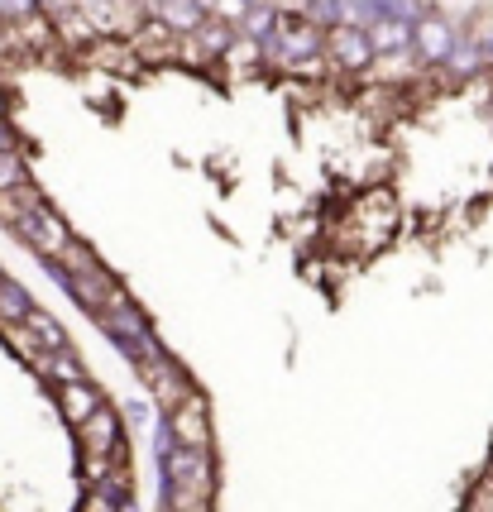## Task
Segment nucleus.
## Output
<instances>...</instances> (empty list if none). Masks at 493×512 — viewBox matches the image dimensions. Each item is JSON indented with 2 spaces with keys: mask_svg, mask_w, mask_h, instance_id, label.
I'll use <instances>...</instances> for the list:
<instances>
[{
  "mask_svg": "<svg viewBox=\"0 0 493 512\" xmlns=\"http://www.w3.org/2000/svg\"><path fill=\"white\" fill-rule=\"evenodd\" d=\"M398 230V201L393 192H369L350 206V225H345V245L355 249H379L388 235Z\"/></svg>",
  "mask_w": 493,
  "mask_h": 512,
  "instance_id": "obj_1",
  "label": "nucleus"
},
{
  "mask_svg": "<svg viewBox=\"0 0 493 512\" xmlns=\"http://www.w3.org/2000/svg\"><path fill=\"white\" fill-rule=\"evenodd\" d=\"M326 63L331 72H345V77H364V72H374L379 63V53L369 44V29L364 24H336L331 34H326Z\"/></svg>",
  "mask_w": 493,
  "mask_h": 512,
  "instance_id": "obj_2",
  "label": "nucleus"
},
{
  "mask_svg": "<svg viewBox=\"0 0 493 512\" xmlns=\"http://www.w3.org/2000/svg\"><path fill=\"white\" fill-rule=\"evenodd\" d=\"M455 44H460V29H455V20H446L441 10L422 15L417 29H412V58H417L422 72H441Z\"/></svg>",
  "mask_w": 493,
  "mask_h": 512,
  "instance_id": "obj_3",
  "label": "nucleus"
},
{
  "mask_svg": "<svg viewBox=\"0 0 493 512\" xmlns=\"http://www.w3.org/2000/svg\"><path fill=\"white\" fill-rule=\"evenodd\" d=\"M15 235H20L39 259H58V254L77 240L72 225L58 216V206H48V211H39V216H20V221H15Z\"/></svg>",
  "mask_w": 493,
  "mask_h": 512,
  "instance_id": "obj_4",
  "label": "nucleus"
},
{
  "mask_svg": "<svg viewBox=\"0 0 493 512\" xmlns=\"http://www.w3.org/2000/svg\"><path fill=\"white\" fill-rule=\"evenodd\" d=\"M240 39V29L230 20H221V15H211V20L192 34V39H182L178 44V63H187V67H216L225 58V48Z\"/></svg>",
  "mask_w": 493,
  "mask_h": 512,
  "instance_id": "obj_5",
  "label": "nucleus"
},
{
  "mask_svg": "<svg viewBox=\"0 0 493 512\" xmlns=\"http://www.w3.org/2000/svg\"><path fill=\"white\" fill-rule=\"evenodd\" d=\"M163 426L173 431V441H178L182 450H211V407H206L202 393H192L178 412H168Z\"/></svg>",
  "mask_w": 493,
  "mask_h": 512,
  "instance_id": "obj_6",
  "label": "nucleus"
},
{
  "mask_svg": "<svg viewBox=\"0 0 493 512\" xmlns=\"http://www.w3.org/2000/svg\"><path fill=\"white\" fill-rule=\"evenodd\" d=\"M82 455H125V431H120V412L115 407H96L87 422L77 426Z\"/></svg>",
  "mask_w": 493,
  "mask_h": 512,
  "instance_id": "obj_7",
  "label": "nucleus"
},
{
  "mask_svg": "<svg viewBox=\"0 0 493 512\" xmlns=\"http://www.w3.org/2000/svg\"><path fill=\"white\" fill-rule=\"evenodd\" d=\"M178 44L182 39L163 20H144L135 34H130V48H135L144 63H178Z\"/></svg>",
  "mask_w": 493,
  "mask_h": 512,
  "instance_id": "obj_8",
  "label": "nucleus"
},
{
  "mask_svg": "<svg viewBox=\"0 0 493 512\" xmlns=\"http://www.w3.org/2000/svg\"><path fill=\"white\" fill-rule=\"evenodd\" d=\"M484 72H493L489 53L474 44L470 34H460V44L450 48V58H446V67H441V77H446L450 87H460V82H474V77H484Z\"/></svg>",
  "mask_w": 493,
  "mask_h": 512,
  "instance_id": "obj_9",
  "label": "nucleus"
},
{
  "mask_svg": "<svg viewBox=\"0 0 493 512\" xmlns=\"http://www.w3.org/2000/svg\"><path fill=\"white\" fill-rule=\"evenodd\" d=\"M149 20H163L178 39H192V34L211 20V10H206L202 0H158L154 10H149Z\"/></svg>",
  "mask_w": 493,
  "mask_h": 512,
  "instance_id": "obj_10",
  "label": "nucleus"
},
{
  "mask_svg": "<svg viewBox=\"0 0 493 512\" xmlns=\"http://www.w3.org/2000/svg\"><path fill=\"white\" fill-rule=\"evenodd\" d=\"M412 29L417 24L407 20H374L369 24V44L379 58H398V53H412Z\"/></svg>",
  "mask_w": 493,
  "mask_h": 512,
  "instance_id": "obj_11",
  "label": "nucleus"
},
{
  "mask_svg": "<svg viewBox=\"0 0 493 512\" xmlns=\"http://www.w3.org/2000/svg\"><path fill=\"white\" fill-rule=\"evenodd\" d=\"M58 407H63V417H68L72 426H82L91 412H96V407H106V402H101V393H96L87 379H82V383H68V388H58Z\"/></svg>",
  "mask_w": 493,
  "mask_h": 512,
  "instance_id": "obj_12",
  "label": "nucleus"
},
{
  "mask_svg": "<svg viewBox=\"0 0 493 512\" xmlns=\"http://www.w3.org/2000/svg\"><path fill=\"white\" fill-rule=\"evenodd\" d=\"M278 24H283V10L273 5V0H259V5H249L245 20H240V34L254 39V44H269L278 39Z\"/></svg>",
  "mask_w": 493,
  "mask_h": 512,
  "instance_id": "obj_13",
  "label": "nucleus"
},
{
  "mask_svg": "<svg viewBox=\"0 0 493 512\" xmlns=\"http://www.w3.org/2000/svg\"><path fill=\"white\" fill-rule=\"evenodd\" d=\"M34 374H39V379H53L58 388L87 379V374H82V359H77V350H58V355L34 359Z\"/></svg>",
  "mask_w": 493,
  "mask_h": 512,
  "instance_id": "obj_14",
  "label": "nucleus"
},
{
  "mask_svg": "<svg viewBox=\"0 0 493 512\" xmlns=\"http://www.w3.org/2000/svg\"><path fill=\"white\" fill-rule=\"evenodd\" d=\"M34 312H39L34 297H29L15 278H0V326H24Z\"/></svg>",
  "mask_w": 493,
  "mask_h": 512,
  "instance_id": "obj_15",
  "label": "nucleus"
},
{
  "mask_svg": "<svg viewBox=\"0 0 493 512\" xmlns=\"http://www.w3.org/2000/svg\"><path fill=\"white\" fill-rule=\"evenodd\" d=\"M221 67H230L235 77H254V72H264L269 67V58H264V44H254V39H235V44L225 48V58H221Z\"/></svg>",
  "mask_w": 493,
  "mask_h": 512,
  "instance_id": "obj_16",
  "label": "nucleus"
},
{
  "mask_svg": "<svg viewBox=\"0 0 493 512\" xmlns=\"http://www.w3.org/2000/svg\"><path fill=\"white\" fill-rule=\"evenodd\" d=\"M302 15H307L321 34H331L336 24L355 20V0H307V5H302Z\"/></svg>",
  "mask_w": 493,
  "mask_h": 512,
  "instance_id": "obj_17",
  "label": "nucleus"
},
{
  "mask_svg": "<svg viewBox=\"0 0 493 512\" xmlns=\"http://www.w3.org/2000/svg\"><path fill=\"white\" fill-rule=\"evenodd\" d=\"M29 331L39 335V345H44L48 355H58V350H72V340H68V331L58 326V316H48V312H34L29 321H24Z\"/></svg>",
  "mask_w": 493,
  "mask_h": 512,
  "instance_id": "obj_18",
  "label": "nucleus"
},
{
  "mask_svg": "<svg viewBox=\"0 0 493 512\" xmlns=\"http://www.w3.org/2000/svg\"><path fill=\"white\" fill-rule=\"evenodd\" d=\"M34 173H29V158L24 154H0V192H20L29 187Z\"/></svg>",
  "mask_w": 493,
  "mask_h": 512,
  "instance_id": "obj_19",
  "label": "nucleus"
},
{
  "mask_svg": "<svg viewBox=\"0 0 493 512\" xmlns=\"http://www.w3.org/2000/svg\"><path fill=\"white\" fill-rule=\"evenodd\" d=\"M82 512H125V503H120L111 489H91L87 503H82Z\"/></svg>",
  "mask_w": 493,
  "mask_h": 512,
  "instance_id": "obj_20",
  "label": "nucleus"
},
{
  "mask_svg": "<svg viewBox=\"0 0 493 512\" xmlns=\"http://www.w3.org/2000/svg\"><path fill=\"white\" fill-rule=\"evenodd\" d=\"M39 10V0H0V20H24V15H34Z\"/></svg>",
  "mask_w": 493,
  "mask_h": 512,
  "instance_id": "obj_21",
  "label": "nucleus"
},
{
  "mask_svg": "<svg viewBox=\"0 0 493 512\" xmlns=\"http://www.w3.org/2000/svg\"><path fill=\"white\" fill-rule=\"evenodd\" d=\"M0 154H20V134L10 120H0Z\"/></svg>",
  "mask_w": 493,
  "mask_h": 512,
  "instance_id": "obj_22",
  "label": "nucleus"
},
{
  "mask_svg": "<svg viewBox=\"0 0 493 512\" xmlns=\"http://www.w3.org/2000/svg\"><path fill=\"white\" fill-rule=\"evenodd\" d=\"M0 120H10V87H5V77H0Z\"/></svg>",
  "mask_w": 493,
  "mask_h": 512,
  "instance_id": "obj_23",
  "label": "nucleus"
},
{
  "mask_svg": "<svg viewBox=\"0 0 493 512\" xmlns=\"http://www.w3.org/2000/svg\"><path fill=\"white\" fill-rule=\"evenodd\" d=\"M240 5H245V10H249V5H259V0H240Z\"/></svg>",
  "mask_w": 493,
  "mask_h": 512,
  "instance_id": "obj_24",
  "label": "nucleus"
},
{
  "mask_svg": "<svg viewBox=\"0 0 493 512\" xmlns=\"http://www.w3.org/2000/svg\"><path fill=\"white\" fill-rule=\"evenodd\" d=\"M489 512H493V508H489Z\"/></svg>",
  "mask_w": 493,
  "mask_h": 512,
  "instance_id": "obj_25",
  "label": "nucleus"
}]
</instances>
